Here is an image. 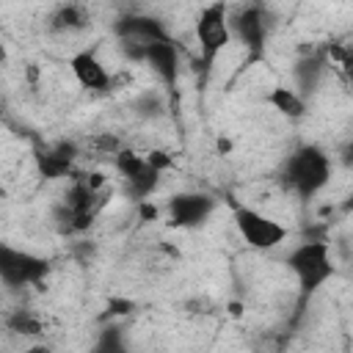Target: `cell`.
<instances>
[{
	"label": "cell",
	"instance_id": "obj_8",
	"mask_svg": "<svg viewBox=\"0 0 353 353\" xmlns=\"http://www.w3.org/2000/svg\"><path fill=\"white\" fill-rule=\"evenodd\" d=\"M69 69L72 77L77 80V85H83L85 91H110L113 88V72H108V66L99 61V55L94 50H80L69 58Z\"/></svg>",
	"mask_w": 353,
	"mask_h": 353
},
{
	"label": "cell",
	"instance_id": "obj_12",
	"mask_svg": "<svg viewBox=\"0 0 353 353\" xmlns=\"http://www.w3.org/2000/svg\"><path fill=\"white\" fill-rule=\"evenodd\" d=\"M268 102L273 105V110H279L281 116L287 119H303L306 116V102L298 91L287 88V85H276L270 94H268Z\"/></svg>",
	"mask_w": 353,
	"mask_h": 353
},
{
	"label": "cell",
	"instance_id": "obj_1",
	"mask_svg": "<svg viewBox=\"0 0 353 353\" xmlns=\"http://www.w3.org/2000/svg\"><path fill=\"white\" fill-rule=\"evenodd\" d=\"M328 179H331V160L317 146H301L284 163V182L301 199L317 196L328 185Z\"/></svg>",
	"mask_w": 353,
	"mask_h": 353
},
{
	"label": "cell",
	"instance_id": "obj_4",
	"mask_svg": "<svg viewBox=\"0 0 353 353\" xmlns=\"http://www.w3.org/2000/svg\"><path fill=\"white\" fill-rule=\"evenodd\" d=\"M232 210H234V226H237L240 237L254 251H273L290 234L284 223H279L276 218H270V215H265V212H259V210H254L248 204L234 201Z\"/></svg>",
	"mask_w": 353,
	"mask_h": 353
},
{
	"label": "cell",
	"instance_id": "obj_9",
	"mask_svg": "<svg viewBox=\"0 0 353 353\" xmlns=\"http://www.w3.org/2000/svg\"><path fill=\"white\" fill-rule=\"evenodd\" d=\"M138 61H143V63H149V69L171 88L174 83H176V77H179V52H176V44L168 39V41H154V44H149V47H143L141 50V55H138Z\"/></svg>",
	"mask_w": 353,
	"mask_h": 353
},
{
	"label": "cell",
	"instance_id": "obj_6",
	"mask_svg": "<svg viewBox=\"0 0 353 353\" xmlns=\"http://www.w3.org/2000/svg\"><path fill=\"white\" fill-rule=\"evenodd\" d=\"M229 30L232 39H237L248 52H259L268 39V19L259 6H243L237 11H229Z\"/></svg>",
	"mask_w": 353,
	"mask_h": 353
},
{
	"label": "cell",
	"instance_id": "obj_10",
	"mask_svg": "<svg viewBox=\"0 0 353 353\" xmlns=\"http://www.w3.org/2000/svg\"><path fill=\"white\" fill-rule=\"evenodd\" d=\"M77 157V146L69 141H58L36 152V165L44 179H61L72 171V160Z\"/></svg>",
	"mask_w": 353,
	"mask_h": 353
},
{
	"label": "cell",
	"instance_id": "obj_11",
	"mask_svg": "<svg viewBox=\"0 0 353 353\" xmlns=\"http://www.w3.org/2000/svg\"><path fill=\"white\" fill-rule=\"evenodd\" d=\"M85 25H88V11L74 3L55 6L50 14V28L55 33H74V30H83Z\"/></svg>",
	"mask_w": 353,
	"mask_h": 353
},
{
	"label": "cell",
	"instance_id": "obj_5",
	"mask_svg": "<svg viewBox=\"0 0 353 353\" xmlns=\"http://www.w3.org/2000/svg\"><path fill=\"white\" fill-rule=\"evenodd\" d=\"M50 265L44 256L17 248V245H6L0 243V281L8 290H22V287H33L47 276Z\"/></svg>",
	"mask_w": 353,
	"mask_h": 353
},
{
	"label": "cell",
	"instance_id": "obj_2",
	"mask_svg": "<svg viewBox=\"0 0 353 353\" xmlns=\"http://www.w3.org/2000/svg\"><path fill=\"white\" fill-rule=\"evenodd\" d=\"M290 270L295 273L298 284L303 292H314L320 290L331 276H334V265H331V248L325 240H306L301 243L290 256H287Z\"/></svg>",
	"mask_w": 353,
	"mask_h": 353
},
{
	"label": "cell",
	"instance_id": "obj_14",
	"mask_svg": "<svg viewBox=\"0 0 353 353\" xmlns=\"http://www.w3.org/2000/svg\"><path fill=\"white\" fill-rule=\"evenodd\" d=\"M22 353H55V347L47 345V342H33V345H28Z\"/></svg>",
	"mask_w": 353,
	"mask_h": 353
},
{
	"label": "cell",
	"instance_id": "obj_13",
	"mask_svg": "<svg viewBox=\"0 0 353 353\" xmlns=\"http://www.w3.org/2000/svg\"><path fill=\"white\" fill-rule=\"evenodd\" d=\"M6 325H8V331H14L19 336H41L44 334V320L33 309H14L6 317Z\"/></svg>",
	"mask_w": 353,
	"mask_h": 353
},
{
	"label": "cell",
	"instance_id": "obj_7",
	"mask_svg": "<svg viewBox=\"0 0 353 353\" xmlns=\"http://www.w3.org/2000/svg\"><path fill=\"white\" fill-rule=\"evenodd\" d=\"M212 210H215V199L207 193H176L165 204L168 221L179 229H190V226L204 223L212 215Z\"/></svg>",
	"mask_w": 353,
	"mask_h": 353
},
{
	"label": "cell",
	"instance_id": "obj_15",
	"mask_svg": "<svg viewBox=\"0 0 353 353\" xmlns=\"http://www.w3.org/2000/svg\"><path fill=\"white\" fill-rule=\"evenodd\" d=\"M6 58V47H3V41H0V61Z\"/></svg>",
	"mask_w": 353,
	"mask_h": 353
},
{
	"label": "cell",
	"instance_id": "obj_3",
	"mask_svg": "<svg viewBox=\"0 0 353 353\" xmlns=\"http://www.w3.org/2000/svg\"><path fill=\"white\" fill-rule=\"evenodd\" d=\"M232 30H229V6L223 3H210L199 11L196 17V44H199V58L204 69L215 63V58L229 47Z\"/></svg>",
	"mask_w": 353,
	"mask_h": 353
}]
</instances>
